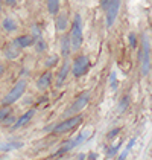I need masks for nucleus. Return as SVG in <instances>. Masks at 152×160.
<instances>
[{
  "instance_id": "f257e3e1",
  "label": "nucleus",
  "mask_w": 152,
  "mask_h": 160,
  "mask_svg": "<svg viewBox=\"0 0 152 160\" xmlns=\"http://www.w3.org/2000/svg\"><path fill=\"white\" fill-rule=\"evenodd\" d=\"M82 18L79 14H75L73 23L70 28V35H69V41H70V49L72 50H79L82 46Z\"/></svg>"
},
{
  "instance_id": "f03ea898",
  "label": "nucleus",
  "mask_w": 152,
  "mask_h": 160,
  "mask_svg": "<svg viewBox=\"0 0 152 160\" xmlns=\"http://www.w3.org/2000/svg\"><path fill=\"white\" fill-rule=\"evenodd\" d=\"M140 73L143 76L149 73L151 69V44L148 35H141V49H140Z\"/></svg>"
},
{
  "instance_id": "7ed1b4c3",
  "label": "nucleus",
  "mask_w": 152,
  "mask_h": 160,
  "mask_svg": "<svg viewBox=\"0 0 152 160\" xmlns=\"http://www.w3.org/2000/svg\"><path fill=\"white\" fill-rule=\"evenodd\" d=\"M82 122V116L81 114H76V116H69L65 121L63 122H59L52 131L55 133V134H64V133H69V131H72L73 128H75L76 125H79V123Z\"/></svg>"
},
{
  "instance_id": "20e7f679",
  "label": "nucleus",
  "mask_w": 152,
  "mask_h": 160,
  "mask_svg": "<svg viewBox=\"0 0 152 160\" xmlns=\"http://www.w3.org/2000/svg\"><path fill=\"white\" fill-rule=\"evenodd\" d=\"M25 90H26V79H20V81L11 88V92L2 99V104H3V105H11V104H14L15 101H18V99L21 98V95L25 93Z\"/></svg>"
},
{
  "instance_id": "39448f33",
  "label": "nucleus",
  "mask_w": 152,
  "mask_h": 160,
  "mask_svg": "<svg viewBox=\"0 0 152 160\" xmlns=\"http://www.w3.org/2000/svg\"><path fill=\"white\" fill-rule=\"evenodd\" d=\"M88 137V133L87 131H84V133H81V134H78L75 137V139H72V140H67V142H64L61 147L56 149V152L53 154L55 157H59V156H64L65 152H69V151H72L75 147H78V145H81L85 139Z\"/></svg>"
},
{
  "instance_id": "423d86ee",
  "label": "nucleus",
  "mask_w": 152,
  "mask_h": 160,
  "mask_svg": "<svg viewBox=\"0 0 152 160\" xmlns=\"http://www.w3.org/2000/svg\"><path fill=\"white\" fill-rule=\"evenodd\" d=\"M88 69H90V60L87 55H79V57H76L73 64H72V73H73L75 78H79V76L85 75Z\"/></svg>"
},
{
  "instance_id": "0eeeda50",
  "label": "nucleus",
  "mask_w": 152,
  "mask_h": 160,
  "mask_svg": "<svg viewBox=\"0 0 152 160\" xmlns=\"http://www.w3.org/2000/svg\"><path fill=\"white\" fill-rule=\"evenodd\" d=\"M120 3L122 0H110L105 11H107V28H111L119 15V9H120Z\"/></svg>"
},
{
  "instance_id": "6e6552de",
  "label": "nucleus",
  "mask_w": 152,
  "mask_h": 160,
  "mask_svg": "<svg viewBox=\"0 0 152 160\" xmlns=\"http://www.w3.org/2000/svg\"><path fill=\"white\" fill-rule=\"evenodd\" d=\"M88 101H90V93L88 92H85V93L79 95V96L75 99L73 105L64 113V116H67V118H69V116L75 114V113H78V111H81L82 108H85V107H87V104H88Z\"/></svg>"
},
{
  "instance_id": "1a4fd4ad",
  "label": "nucleus",
  "mask_w": 152,
  "mask_h": 160,
  "mask_svg": "<svg viewBox=\"0 0 152 160\" xmlns=\"http://www.w3.org/2000/svg\"><path fill=\"white\" fill-rule=\"evenodd\" d=\"M34 114H35V110H34V108H31L29 111H26L21 118H18V119H17V121L12 123V127H11V131H15V130L21 128L23 125H26V123L32 119V116H34Z\"/></svg>"
},
{
  "instance_id": "9d476101",
  "label": "nucleus",
  "mask_w": 152,
  "mask_h": 160,
  "mask_svg": "<svg viewBox=\"0 0 152 160\" xmlns=\"http://www.w3.org/2000/svg\"><path fill=\"white\" fill-rule=\"evenodd\" d=\"M34 43H35V40L31 35H20V37H17L12 41V44L15 48H18V49H26V48L32 46Z\"/></svg>"
},
{
  "instance_id": "9b49d317",
  "label": "nucleus",
  "mask_w": 152,
  "mask_h": 160,
  "mask_svg": "<svg viewBox=\"0 0 152 160\" xmlns=\"http://www.w3.org/2000/svg\"><path fill=\"white\" fill-rule=\"evenodd\" d=\"M69 70H70V61H69V58H64L63 66H61V69H59V72H58V76H56V87L63 86L64 79L67 78Z\"/></svg>"
},
{
  "instance_id": "f8f14e48",
  "label": "nucleus",
  "mask_w": 152,
  "mask_h": 160,
  "mask_svg": "<svg viewBox=\"0 0 152 160\" xmlns=\"http://www.w3.org/2000/svg\"><path fill=\"white\" fill-rule=\"evenodd\" d=\"M50 82H52V73L50 72H44V73L41 75V78L38 79V88L40 90H46L47 87L50 86Z\"/></svg>"
},
{
  "instance_id": "ddd939ff",
  "label": "nucleus",
  "mask_w": 152,
  "mask_h": 160,
  "mask_svg": "<svg viewBox=\"0 0 152 160\" xmlns=\"http://www.w3.org/2000/svg\"><path fill=\"white\" fill-rule=\"evenodd\" d=\"M2 28H3L5 32H14V31H17V23L14 22V18L6 17V18H3V22H2Z\"/></svg>"
},
{
  "instance_id": "4468645a",
  "label": "nucleus",
  "mask_w": 152,
  "mask_h": 160,
  "mask_svg": "<svg viewBox=\"0 0 152 160\" xmlns=\"http://www.w3.org/2000/svg\"><path fill=\"white\" fill-rule=\"evenodd\" d=\"M67 23H69V20H67V14L65 12L58 14V18H56V31H59V32L65 31Z\"/></svg>"
},
{
  "instance_id": "2eb2a0df",
  "label": "nucleus",
  "mask_w": 152,
  "mask_h": 160,
  "mask_svg": "<svg viewBox=\"0 0 152 160\" xmlns=\"http://www.w3.org/2000/svg\"><path fill=\"white\" fill-rule=\"evenodd\" d=\"M61 53L64 58H69L70 55V41H69V35H64L61 40Z\"/></svg>"
},
{
  "instance_id": "dca6fc26",
  "label": "nucleus",
  "mask_w": 152,
  "mask_h": 160,
  "mask_svg": "<svg viewBox=\"0 0 152 160\" xmlns=\"http://www.w3.org/2000/svg\"><path fill=\"white\" fill-rule=\"evenodd\" d=\"M23 147V142H6L0 145V151H11V149H18Z\"/></svg>"
},
{
  "instance_id": "f3484780",
  "label": "nucleus",
  "mask_w": 152,
  "mask_h": 160,
  "mask_svg": "<svg viewBox=\"0 0 152 160\" xmlns=\"http://www.w3.org/2000/svg\"><path fill=\"white\" fill-rule=\"evenodd\" d=\"M47 9L52 15H56L59 11V0H47Z\"/></svg>"
},
{
  "instance_id": "a211bd4d",
  "label": "nucleus",
  "mask_w": 152,
  "mask_h": 160,
  "mask_svg": "<svg viewBox=\"0 0 152 160\" xmlns=\"http://www.w3.org/2000/svg\"><path fill=\"white\" fill-rule=\"evenodd\" d=\"M18 53H20V49H18V48H15L14 44H11V46L6 49V52H5V57H6V58H9V60H14V58H17V57H18Z\"/></svg>"
},
{
  "instance_id": "6ab92c4d",
  "label": "nucleus",
  "mask_w": 152,
  "mask_h": 160,
  "mask_svg": "<svg viewBox=\"0 0 152 160\" xmlns=\"http://www.w3.org/2000/svg\"><path fill=\"white\" fill-rule=\"evenodd\" d=\"M129 102H131V98H129V95H125L123 98L120 99V102H119V108H117L119 114H122L123 111L126 110L128 105H129Z\"/></svg>"
},
{
  "instance_id": "aec40b11",
  "label": "nucleus",
  "mask_w": 152,
  "mask_h": 160,
  "mask_svg": "<svg viewBox=\"0 0 152 160\" xmlns=\"http://www.w3.org/2000/svg\"><path fill=\"white\" fill-rule=\"evenodd\" d=\"M134 143H135V139H131L129 142H128V145H126V148L122 151V154L119 156V160H126V157H128V154H129V151H131V148L134 147Z\"/></svg>"
},
{
  "instance_id": "412c9836",
  "label": "nucleus",
  "mask_w": 152,
  "mask_h": 160,
  "mask_svg": "<svg viewBox=\"0 0 152 160\" xmlns=\"http://www.w3.org/2000/svg\"><path fill=\"white\" fill-rule=\"evenodd\" d=\"M34 46H35V49H37V52H44V50L47 49V44H46V41H43L41 38H38V40H35V43H34Z\"/></svg>"
},
{
  "instance_id": "4be33fe9",
  "label": "nucleus",
  "mask_w": 152,
  "mask_h": 160,
  "mask_svg": "<svg viewBox=\"0 0 152 160\" xmlns=\"http://www.w3.org/2000/svg\"><path fill=\"white\" fill-rule=\"evenodd\" d=\"M9 113H11V107H9V105H3V107L0 108V121H2L5 116H8Z\"/></svg>"
},
{
  "instance_id": "5701e85b",
  "label": "nucleus",
  "mask_w": 152,
  "mask_h": 160,
  "mask_svg": "<svg viewBox=\"0 0 152 160\" xmlns=\"http://www.w3.org/2000/svg\"><path fill=\"white\" fill-rule=\"evenodd\" d=\"M129 46L132 48V49H135L137 48V35L132 32V34H129Z\"/></svg>"
},
{
  "instance_id": "b1692460",
  "label": "nucleus",
  "mask_w": 152,
  "mask_h": 160,
  "mask_svg": "<svg viewBox=\"0 0 152 160\" xmlns=\"http://www.w3.org/2000/svg\"><path fill=\"white\" fill-rule=\"evenodd\" d=\"M31 37L34 38V40H38V38L41 37V32H40V29H38V26H32V35Z\"/></svg>"
},
{
  "instance_id": "393cba45",
  "label": "nucleus",
  "mask_w": 152,
  "mask_h": 160,
  "mask_svg": "<svg viewBox=\"0 0 152 160\" xmlns=\"http://www.w3.org/2000/svg\"><path fill=\"white\" fill-rule=\"evenodd\" d=\"M120 145H122V142L119 140V143H116L114 147H111L110 149H108V156H114L117 151H119V148H120Z\"/></svg>"
},
{
  "instance_id": "a878e982",
  "label": "nucleus",
  "mask_w": 152,
  "mask_h": 160,
  "mask_svg": "<svg viewBox=\"0 0 152 160\" xmlns=\"http://www.w3.org/2000/svg\"><path fill=\"white\" fill-rule=\"evenodd\" d=\"M58 61V55H53V57H50L47 61H46V67H52L55 62Z\"/></svg>"
},
{
  "instance_id": "bb28decb",
  "label": "nucleus",
  "mask_w": 152,
  "mask_h": 160,
  "mask_svg": "<svg viewBox=\"0 0 152 160\" xmlns=\"http://www.w3.org/2000/svg\"><path fill=\"white\" fill-rule=\"evenodd\" d=\"M119 133H120V128H114L113 131H110V133L107 134V137H108V139H113V137H116Z\"/></svg>"
},
{
  "instance_id": "cd10ccee",
  "label": "nucleus",
  "mask_w": 152,
  "mask_h": 160,
  "mask_svg": "<svg viewBox=\"0 0 152 160\" xmlns=\"http://www.w3.org/2000/svg\"><path fill=\"white\" fill-rule=\"evenodd\" d=\"M2 121H3V123H6V125H11V123H14V118L8 114V116H5Z\"/></svg>"
},
{
  "instance_id": "c85d7f7f",
  "label": "nucleus",
  "mask_w": 152,
  "mask_h": 160,
  "mask_svg": "<svg viewBox=\"0 0 152 160\" xmlns=\"http://www.w3.org/2000/svg\"><path fill=\"white\" fill-rule=\"evenodd\" d=\"M5 2H6L8 6H15L17 5V0H5Z\"/></svg>"
},
{
  "instance_id": "c756f323",
  "label": "nucleus",
  "mask_w": 152,
  "mask_h": 160,
  "mask_svg": "<svg viewBox=\"0 0 152 160\" xmlns=\"http://www.w3.org/2000/svg\"><path fill=\"white\" fill-rule=\"evenodd\" d=\"M111 86H113V88H116V73H111Z\"/></svg>"
},
{
  "instance_id": "7c9ffc66",
  "label": "nucleus",
  "mask_w": 152,
  "mask_h": 160,
  "mask_svg": "<svg viewBox=\"0 0 152 160\" xmlns=\"http://www.w3.org/2000/svg\"><path fill=\"white\" fill-rule=\"evenodd\" d=\"M108 2H110V0H101V6H102V8H103V9L107 8V5H108Z\"/></svg>"
},
{
  "instance_id": "2f4dec72",
  "label": "nucleus",
  "mask_w": 152,
  "mask_h": 160,
  "mask_svg": "<svg viewBox=\"0 0 152 160\" xmlns=\"http://www.w3.org/2000/svg\"><path fill=\"white\" fill-rule=\"evenodd\" d=\"M88 159H90V160H96V159H97V154H94V152H91V154H90V156H88Z\"/></svg>"
},
{
  "instance_id": "473e14b6",
  "label": "nucleus",
  "mask_w": 152,
  "mask_h": 160,
  "mask_svg": "<svg viewBox=\"0 0 152 160\" xmlns=\"http://www.w3.org/2000/svg\"><path fill=\"white\" fill-rule=\"evenodd\" d=\"M78 160H85V154H79V157H78Z\"/></svg>"
},
{
  "instance_id": "72a5a7b5",
  "label": "nucleus",
  "mask_w": 152,
  "mask_h": 160,
  "mask_svg": "<svg viewBox=\"0 0 152 160\" xmlns=\"http://www.w3.org/2000/svg\"><path fill=\"white\" fill-rule=\"evenodd\" d=\"M3 73V66H0V75Z\"/></svg>"
},
{
  "instance_id": "f704fd0d",
  "label": "nucleus",
  "mask_w": 152,
  "mask_h": 160,
  "mask_svg": "<svg viewBox=\"0 0 152 160\" xmlns=\"http://www.w3.org/2000/svg\"><path fill=\"white\" fill-rule=\"evenodd\" d=\"M0 12H2V0H0Z\"/></svg>"
},
{
  "instance_id": "c9c22d12",
  "label": "nucleus",
  "mask_w": 152,
  "mask_h": 160,
  "mask_svg": "<svg viewBox=\"0 0 152 160\" xmlns=\"http://www.w3.org/2000/svg\"><path fill=\"white\" fill-rule=\"evenodd\" d=\"M47 160H50V159H47Z\"/></svg>"
}]
</instances>
